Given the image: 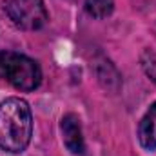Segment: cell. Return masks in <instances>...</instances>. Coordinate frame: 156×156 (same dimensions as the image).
<instances>
[{
  "label": "cell",
  "instance_id": "7",
  "mask_svg": "<svg viewBox=\"0 0 156 156\" xmlns=\"http://www.w3.org/2000/svg\"><path fill=\"white\" fill-rule=\"evenodd\" d=\"M142 67H144L145 75L156 83V53L149 51V49L144 51V55H142Z\"/></svg>",
  "mask_w": 156,
  "mask_h": 156
},
{
  "label": "cell",
  "instance_id": "4",
  "mask_svg": "<svg viewBox=\"0 0 156 156\" xmlns=\"http://www.w3.org/2000/svg\"><path fill=\"white\" fill-rule=\"evenodd\" d=\"M60 129H62V138L66 147L73 153V154H83L85 151V142L82 136V125L76 115H66L60 122Z\"/></svg>",
  "mask_w": 156,
  "mask_h": 156
},
{
  "label": "cell",
  "instance_id": "6",
  "mask_svg": "<svg viewBox=\"0 0 156 156\" xmlns=\"http://www.w3.org/2000/svg\"><path fill=\"white\" fill-rule=\"evenodd\" d=\"M115 0H85V11L94 18H105L113 13Z\"/></svg>",
  "mask_w": 156,
  "mask_h": 156
},
{
  "label": "cell",
  "instance_id": "2",
  "mask_svg": "<svg viewBox=\"0 0 156 156\" xmlns=\"http://www.w3.org/2000/svg\"><path fill=\"white\" fill-rule=\"evenodd\" d=\"M0 80L9 82L20 91H33L42 82L40 66L26 55L2 51L0 53Z\"/></svg>",
  "mask_w": 156,
  "mask_h": 156
},
{
  "label": "cell",
  "instance_id": "1",
  "mask_svg": "<svg viewBox=\"0 0 156 156\" xmlns=\"http://www.w3.org/2000/svg\"><path fill=\"white\" fill-rule=\"evenodd\" d=\"M33 134V116L26 100L7 98L0 104V147L7 153H22Z\"/></svg>",
  "mask_w": 156,
  "mask_h": 156
},
{
  "label": "cell",
  "instance_id": "3",
  "mask_svg": "<svg viewBox=\"0 0 156 156\" xmlns=\"http://www.w3.org/2000/svg\"><path fill=\"white\" fill-rule=\"evenodd\" d=\"M4 9L11 24L24 31L40 29L47 22L44 0H5Z\"/></svg>",
  "mask_w": 156,
  "mask_h": 156
},
{
  "label": "cell",
  "instance_id": "5",
  "mask_svg": "<svg viewBox=\"0 0 156 156\" xmlns=\"http://www.w3.org/2000/svg\"><path fill=\"white\" fill-rule=\"evenodd\" d=\"M138 140L144 149L154 151L156 149V102L149 107L145 116L138 125Z\"/></svg>",
  "mask_w": 156,
  "mask_h": 156
}]
</instances>
